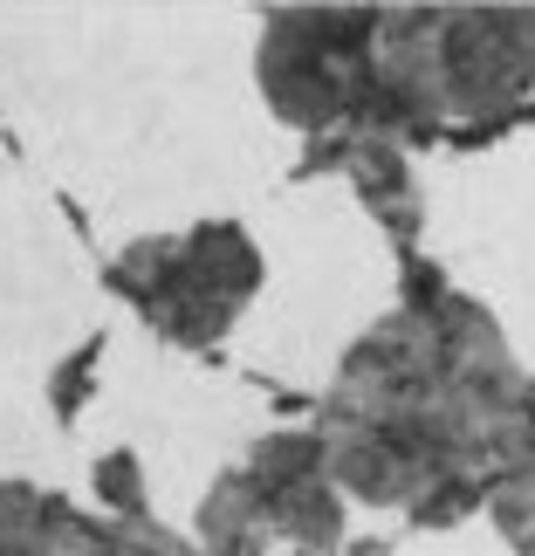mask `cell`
<instances>
[{
  "label": "cell",
  "mask_w": 535,
  "mask_h": 556,
  "mask_svg": "<svg viewBox=\"0 0 535 556\" xmlns=\"http://www.w3.org/2000/svg\"><path fill=\"white\" fill-rule=\"evenodd\" d=\"M522 392L528 371L495 309L446 289L433 268H412L405 303L344 351L309 433L351 502L392 508L419 529H454L495 502Z\"/></svg>",
  "instance_id": "6da1fadb"
},
{
  "label": "cell",
  "mask_w": 535,
  "mask_h": 556,
  "mask_svg": "<svg viewBox=\"0 0 535 556\" xmlns=\"http://www.w3.org/2000/svg\"><path fill=\"white\" fill-rule=\"evenodd\" d=\"M535 90V8H384L371 138L419 144Z\"/></svg>",
  "instance_id": "7a4b0ae2"
},
{
  "label": "cell",
  "mask_w": 535,
  "mask_h": 556,
  "mask_svg": "<svg viewBox=\"0 0 535 556\" xmlns=\"http://www.w3.org/2000/svg\"><path fill=\"white\" fill-rule=\"evenodd\" d=\"M384 8H275L254 41L268 111L309 138H371Z\"/></svg>",
  "instance_id": "3957f363"
},
{
  "label": "cell",
  "mask_w": 535,
  "mask_h": 556,
  "mask_svg": "<svg viewBox=\"0 0 535 556\" xmlns=\"http://www.w3.org/2000/svg\"><path fill=\"white\" fill-rule=\"evenodd\" d=\"M262 282H268V262L241 220L144 233L111 262V289L179 351H213L247 316Z\"/></svg>",
  "instance_id": "277c9868"
},
{
  "label": "cell",
  "mask_w": 535,
  "mask_h": 556,
  "mask_svg": "<svg viewBox=\"0 0 535 556\" xmlns=\"http://www.w3.org/2000/svg\"><path fill=\"white\" fill-rule=\"evenodd\" d=\"M282 543L295 556H330L344 543V488L330 475V454L316 433H268L247 446L241 467H227L200 502V549L247 556Z\"/></svg>",
  "instance_id": "5b68a950"
},
{
  "label": "cell",
  "mask_w": 535,
  "mask_h": 556,
  "mask_svg": "<svg viewBox=\"0 0 535 556\" xmlns=\"http://www.w3.org/2000/svg\"><path fill=\"white\" fill-rule=\"evenodd\" d=\"M316 165L351 173V186L364 192V206L392 227V241L412 248V233H419V186H412V173H405V144H384V138H316Z\"/></svg>",
  "instance_id": "8992f818"
},
{
  "label": "cell",
  "mask_w": 535,
  "mask_h": 556,
  "mask_svg": "<svg viewBox=\"0 0 535 556\" xmlns=\"http://www.w3.org/2000/svg\"><path fill=\"white\" fill-rule=\"evenodd\" d=\"M501 543L515 556H535V378L522 392V419H515V446H508V467H501V488L487 502Z\"/></svg>",
  "instance_id": "52a82bcc"
},
{
  "label": "cell",
  "mask_w": 535,
  "mask_h": 556,
  "mask_svg": "<svg viewBox=\"0 0 535 556\" xmlns=\"http://www.w3.org/2000/svg\"><path fill=\"white\" fill-rule=\"evenodd\" d=\"M76 502L35 481H0V556H55Z\"/></svg>",
  "instance_id": "ba28073f"
},
{
  "label": "cell",
  "mask_w": 535,
  "mask_h": 556,
  "mask_svg": "<svg viewBox=\"0 0 535 556\" xmlns=\"http://www.w3.org/2000/svg\"><path fill=\"white\" fill-rule=\"evenodd\" d=\"M55 556H206L200 543H179L173 529H158L152 516H111V508H76L69 536Z\"/></svg>",
  "instance_id": "9c48e42d"
}]
</instances>
